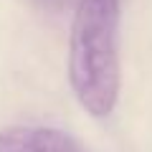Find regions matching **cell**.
I'll return each instance as SVG.
<instances>
[{"label":"cell","instance_id":"1","mask_svg":"<svg viewBox=\"0 0 152 152\" xmlns=\"http://www.w3.org/2000/svg\"><path fill=\"white\" fill-rule=\"evenodd\" d=\"M69 81L91 117H109L122 86L119 0H76L69 38Z\"/></svg>","mask_w":152,"mask_h":152},{"label":"cell","instance_id":"2","mask_svg":"<svg viewBox=\"0 0 152 152\" xmlns=\"http://www.w3.org/2000/svg\"><path fill=\"white\" fill-rule=\"evenodd\" d=\"M0 152H86L69 132L41 124H15L0 129Z\"/></svg>","mask_w":152,"mask_h":152}]
</instances>
